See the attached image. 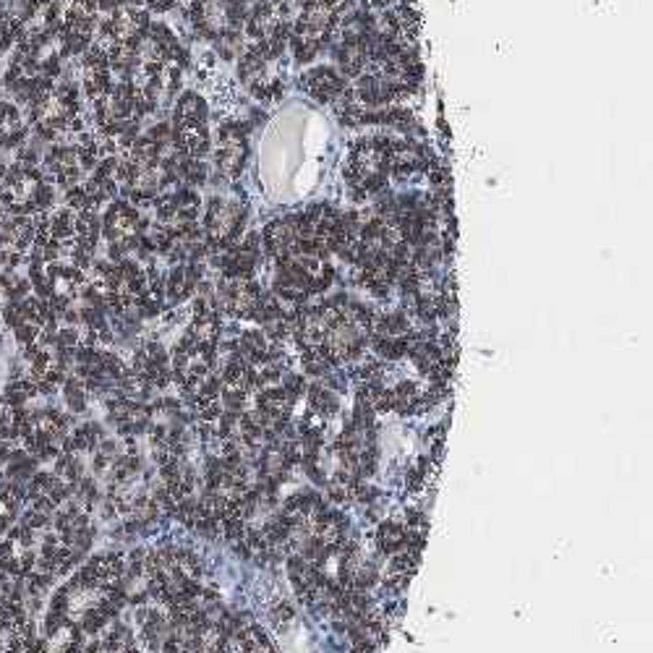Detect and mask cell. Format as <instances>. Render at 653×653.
Segmentation results:
<instances>
[{"mask_svg": "<svg viewBox=\"0 0 653 653\" xmlns=\"http://www.w3.org/2000/svg\"><path fill=\"white\" fill-rule=\"evenodd\" d=\"M217 170L225 178H238L248 162V125L240 121H228L217 131Z\"/></svg>", "mask_w": 653, "mask_h": 653, "instance_id": "cell-1", "label": "cell"}, {"mask_svg": "<svg viewBox=\"0 0 653 653\" xmlns=\"http://www.w3.org/2000/svg\"><path fill=\"white\" fill-rule=\"evenodd\" d=\"M123 575V557L121 554H99L94 557L84 570L74 578L68 591L84 588V591H105V588L118 586V580Z\"/></svg>", "mask_w": 653, "mask_h": 653, "instance_id": "cell-2", "label": "cell"}, {"mask_svg": "<svg viewBox=\"0 0 653 653\" xmlns=\"http://www.w3.org/2000/svg\"><path fill=\"white\" fill-rule=\"evenodd\" d=\"M301 86L319 102H337L347 91V82L332 66H319L306 71L301 76Z\"/></svg>", "mask_w": 653, "mask_h": 653, "instance_id": "cell-3", "label": "cell"}, {"mask_svg": "<svg viewBox=\"0 0 653 653\" xmlns=\"http://www.w3.org/2000/svg\"><path fill=\"white\" fill-rule=\"evenodd\" d=\"M207 118H209L207 102L199 97L196 91H186V94L178 99V105H175L173 131H181V133L209 131V128H207Z\"/></svg>", "mask_w": 653, "mask_h": 653, "instance_id": "cell-4", "label": "cell"}, {"mask_svg": "<svg viewBox=\"0 0 653 653\" xmlns=\"http://www.w3.org/2000/svg\"><path fill=\"white\" fill-rule=\"evenodd\" d=\"M110 418L121 431H144L149 426V418H152V408H147L139 400H128V397H121V400H113L108 406Z\"/></svg>", "mask_w": 653, "mask_h": 653, "instance_id": "cell-5", "label": "cell"}, {"mask_svg": "<svg viewBox=\"0 0 653 653\" xmlns=\"http://www.w3.org/2000/svg\"><path fill=\"white\" fill-rule=\"evenodd\" d=\"M228 653H274V645L262 627L246 625L230 635V651Z\"/></svg>", "mask_w": 653, "mask_h": 653, "instance_id": "cell-6", "label": "cell"}, {"mask_svg": "<svg viewBox=\"0 0 653 653\" xmlns=\"http://www.w3.org/2000/svg\"><path fill=\"white\" fill-rule=\"evenodd\" d=\"M29 431V413L24 406H0V439H21Z\"/></svg>", "mask_w": 653, "mask_h": 653, "instance_id": "cell-7", "label": "cell"}, {"mask_svg": "<svg viewBox=\"0 0 653 653\" xmlns=\"http://www.w3.org/2000/svg\"><path fill=\"white\" fill-rule=\"evenodd\" d=\"M308 406H311V411H314L319 418H330V415L337 413V408H340L335 392H330L324 384H314V387H311V392H308Z\"/></svg>", "mask_w": 653, "mask_h": 653, "instance_id": "cell-8", "label": "cell"}, {"mask_svg": "<svg viewBox=\"0 0 653 653\" xmlns=\"http://www.w3.org/2000/svg\"><path fill=\"white\" fill-rule=\"evenodd\" d=\"M406 538H408V528L397 525V523H384L379 528V533H376V544H379L381 552L397 554L406 546Z\"/></svg>", "mask_w": 653, "mask_h": 653, "instance_id": "cell-9", "label": "cell"}, {"mask_svg": "<svg viewBox=\"0 0 653 653\" xmlns=\"http://www.w3.org/2000/svg\"><path fill=\"white\" fill-rule=\"evenodd\" d=\"M99 439H102V429H99L97 423H84V426H79L66 439V450L68 452H74V450H94L99 445Z\"/></svg>", "mask_w": 653, "mask_h": 653, "instance_id": "cell-10", "label": "cell"}, {"mask_svg": "<svg viewBox=\"0 0 653 653\" xmlns=\"http://www.w3.org/2000/svg\"><path fill=\"white\" fill-rule=\"evenodd\" d=\"M74 223L76 217L71 209H58L55 215L48 220V230H50V238H55L58 243H66V240L74 238Z\"/></svg>", "mask_w": 653, "mask_h": 653, "instance_id": "cell-11", "label": "cell"}, {"mask_svg": "<svg viewBox=\"0 0 653 653\" xmlns=\"http://www.w3.org/2000/svg\"><path fill=\"white\" fill-rule=\"evenodd\" d=\"M34 395H37V384L32 379H13L3 392V403L6 406H24Z\"/></svg>", "mask_w": 653, "mask_h": 653, "instance_id": "cell-12", "label": "cell"}, {"mask_svg": "<svg viewBox=\"0 0 653 653\" xmlns=\"http://www.w3.org/2000/svg\"><path fill=\"white\" fill-rule=\"evenodd\" d=\"M34 473V457L29 452H11L9 455V476L18 484L26 481Z\"/></svg>", "mask_w": 653, "mask_h": 653, "instance_id": "cell-13", "label": "cell"}, {"mask_svg": "<svg viewBox=\"0 0 653 653\" xmlns=\"http://www.w3.org/2000/svg\"><path fill=\"white\" fill-rule=\"evenodd\" d=\"M24 499H26V489L18 481L0 484V505L9 507V513H16L18 507L24 505Z\"/></svg>", "mask_w": 653, "mask_h": 653, "instance_id": "cell-14", "label": "cell"}, {"mask_svg": "<svg viewBox=\"0 0 653 653\" xmlns=\"http://www.w3.org/2000/svg\"><path fill=\"white\" fill-rule=\"evenodd\" d=\"M55 476L71 486V484H76V481L82 479V465H79V460L74 455H60L58 465H55Z\"/></svg>", "mask_w": 653, "mask_h": 653, "instance_id": "cell-15", "label": "cell"}, {"mask_svg": "<svg viewBox=\"0 0 653 653\" xmlns=\"http://www.w3.org/2000/svg\"><path fill=\"white\" fill-rule=\"evenodd\" d=\"M66 400L74 411H84V406H86V387H84L82 379L66 381Z\"/></svg>", "mask_w": 653, "mask_h": 653, "instance_id": "cell-16", "label": "cell"}, {"mask_svg": "<svg viewBox=\"0 0 653 653\" xmlns=\"http://www.w3.org/2000/svg\"><path fill=\"white\" fill-rule=\"evenodd\" d=\"M0 123L16 125L18 123V110L11 102H0Z\"/></svg>", "mask_w": 653, "mask_h": 653, "instance_id": "cell-17", "label": "cell"}, {"mask_svg": "<svg viewBox=\"0 0 653 653\" xmlns=\"http://www.w3.org/2000/svg\"><path fill=\"white\" fill-rule=\"evenodd\" d=\"M79 496H82L84 507H89L94 499H97V489L91 481H79Z\"/></svg>", "mask_w": 653, "mask_h": 653, "instance_id": "cell-18", "label": "cell"}, {"mask_svg": "<svg viewBox=\"0 0 653 653\" xmlns=\"http://www.w3.org/2000/svg\"><path fill=\"white\" fill-rule=\"evenodd\" d=\"M26 653H50V648H48V643H45V640H37V637H34V643L29 645V651H26Z\"/></svg>", "mask_w": 653, "mask_h": 653, "instance_id": "cell-19", "label": "cell"}, {"mask_svg": "<svg viewBox=\"0 0 653 653\" xmlns=\"http://www.w3.org/2000/svg\"><path fill=\"white\" fill-rule=\"evenodd\" d=\"M9 455H11L9 442H6V439H0V463H6V460H9Z\"/></svg>", "mask_w": 653, "mask_h": 653, "instance_id": "cell-20", "label": "cell"}, {"mask_svg": "<svg viewBox=\"0 0 653 653\" xmlns=\"http://www.w3.org/2000/svg\"><path fill=\"white\" fill-rule=\"evenodd\" d=\"M9 525H11V513L0 515V533H6V530H9Z\"/></svg>", "mask_w": 653, "mask_h": 653, "instance_id": "cell-21", "label": "cell"}]
</instances>
